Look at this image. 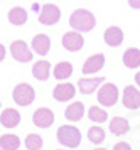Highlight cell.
I'll use <instances>...</instances> for the list:
<instances>
[{"label": "cell", "mask_w": 140, "mask_h": 150, "mask_svg": "<svg viewBox=\"0 0 140 150\" xmlns=\"http://www.w3.org/2000/svg\"><path fill=\"white\" fill-rule=\"evenodd\" d=\"M95 15L90 12V10H85V8H78L74 10L71 19H69V25L76 30H81V32H88L95 27Z\"/></svg>", "instance_id": "cell-1"}, {"label": "cell", "mask_w": 140, "mask_h": 150, "mask_svg": "<svg viewBox=\"0 0 140 150\" xmlns=\"http://www.w3.org/2000/svg\"><path fill=\"white\" fill-rule=\"evenodd\" d=\"M58 140L61 145L74 149L81 143V132L73 125H63L58 130Z\"/></svg>", "instance_id": "cell-2"}, {"label": "cell", "mask_w": 140, "mask_h": 150, "mask_svg": "<svg viewBox=\"0 0 140 150\" xmlns=\"http://www.w3.org/2000/svg\"><path fill=\"white\" fill-rule=\"evenodd\" d=\"M12 98L14 101L17 103L19 106H27V105H31L34 101V98H36V91L31 84H26V83H22V84H17L15 88H14V93H12Z\"/></svg>", "instance_id": "cell-3"}, {"label": "cell", "mask_w": 140, "mask_h": 150, "mask_svg": "<svg viewBox=\"0 0 140 150\" xmlns=\"http://www.w3.org/2000/svg\"><path fill=\"white\" fill-rule=\"evenodd\" d=\"M98 101L103 106H113L118 101V88L112 83H105L98 89Z\"/></svg>", "instance_id": "cell-4"}, {"label": "cell", "mask_w": 140, "mask_h": 150, "mask_svg": "<svg viewBox=\"0 0 140 150\" xmlns=\"http://www.w3.org/2000/svg\"><path fill=\"white\" fill-rule=\"evenodd\" d=\"M61 19V10L58 5L54 4H46L44 7L41 8L39 14V22L42 25H54L56 22H59Z\"/></svg>", "instance_id": "cell-5"}, {"label": "cell", "mask_w": 140, "mask_h": 150, "mask_svg": "<svg viewBox=\"0 0 140 150\" xmlns=\"http://www.w3.org/2000/svg\"><path fill=\"white\" fill-rule=\"evenodd\" d=\"M10 54L15 61L19 62H29L32 59V52L24 41H14L10 44Z\"/></svg>", "instance_id": "cell-6"}, {"label": "cell", "mask_w": 140, "mask_h": 150, "mask_svg": "<svg viewBox=\"0 0 140 150\" xmlns=\"http://www.w3.org/2000/svg\"><path fill=\"white\" fill-rule=\"evenodd\" d=\"M32 122H34V125L39 127V128H49L54 122V113L49 108H39V110L34 111Z\"/></svg>", "instance_id": "cell-7"}, {"label": "cell", "mask_w": 140, "mask_h": 150, "mask_svg": "<svg viewBox=\"0 0 140 150\" xmlns=\"http://www.w3.org/2000/svg\"><path fill=\"white\" fill-rule=\"evenodd\" d=\"M122 101L128 110H139L140 108V91L135 89V86H127L123 89Z\"/></svg>", "instance_id": "cell-8"}, {"label": "cell", "mask_w": 140, "mask_h": 150, "mask_svg": "<svg viewBox=\"0 0 140 150\" xmlns=\"http://www.w3.org/2000/svg\"><path fill=\"white\" fill-rule=\"evenodd\" d=\"M74 95H76V88H74V84H71V83H61L53 91L54 100H58V101H68Z\"/></svg>", "instance_id": "cell-9"}, {"label": "cell", "mask_w": 140, "mask_h": 150, "mask_svg": "<svg viewBox=\"0 0 140 150\" xmlns=\"http://www.w3.org/2000/svg\"><path fill=\"white\" fill-rule=\"evenodd\" d=\"M63 46H64V49L74 52V51H80L85 46V39L78 32H68V34L63 35Z\"/></svg>", "instance_id": "cell-10"}, {"label": "cell", "mask_w": 140, "mask_h": 150, "mask_svg": "<svg viewBox=\"0 0 140 150\" xmlns=\"http://www.w3.org/2000/svg\"><path fill=\"white\" fill-rule=\"evenodd\" d=\"M105 66V56L103 54H93L90 56L83 66V74H91V73H96L100 71L101 68Z\"/></svg>", "instance_id": "cell-11"}, {"label": "cell", "mask_w": 140, "mask_h": 150, "mask_svg": "<svg viewBox=\"0 0 140 150\" xmlns=\"http://www.w3.org/2000/svg\"><path fill=\"white\" fill-rule=\"evenodd\" d=\"M0 123H2L5 128H15L20 123V113L14 108L4 110L2 115H0Z\"/></svg>", "instance_id": "cell-12"}, {"label": "cell", "mask_w": 140, "mask_h": 150, "mask_svg": "<svg viewBox=\"0 0 140 150\" xmlns=\"http://www.w3.org/2000/svg\"><path fill=\"white\" fill-rule=\"evenodd\" d=\"M105 42H107L110 47H118L122 42H123V30L120 27H108L105 30Z\"/></svg>", "instance_id": "cell-13"}, {"label": "cell", "mask_w": 140, "mask_h": 150, "mask_svg": "<svg viewBox=\"0 0 140 150\" xmlns=\"http://www.w3.org/2000/svg\"><path fill=\"white\" fill-rule=\"evenodd\" d=\"M32 49L36 54L39 56H46L51 49V39L46 34H37L32 39Z\"/></svg>", "instance_id": "cell-14"}, {"label": "cell", "mask_w": 140, "mask_h": 150, "mask_svg": "<svg viewBox=\"0 0 140 150\" xmlns=\"http://www.w3.org/2000/svg\"><path fill=\"white\" fill-rule=\"evenodd\" d=\"M105 78H83L78 81V88L83 95H91L95 93V89L100 86L101 83H103Z\"/></svg>", "instance_id": "cell-15"}, {"label": "cell", "mask_w": 140, "mask_h": 150, "mask_svg": "<svg viewBox=\"0 0 140 150\" xmlns=\"http://www.w3.org/2000/svg\"><path fill=\"white\" fill-rule=\"evenodd\" d=\"M83 113H85V105L81 101H76L73 105H69L66 110H64V116L71 122H80L83 118Z\"/></svg>", "instance_id": "cell-16"}, {"label": "cell", "mask_w": 140, "mask_h": 150, "mask_svg": "<svg viewBox=\"0 0 140 150\" xmlns=\"http://www.w3.org/2000/svg\"><path fill=\"white\" fill-rule=\"evenodd\" d=\"M49 73H51V64H49V61H37L32 66V74L39 81H46L47 78H49Z\"/></svg>", "instance_id": "cell-17"}, {"label": "cell", "mask_w": 140, "mask_h": 150, "mask_svg": "<svg viewBox=\"0 0 140 150\" xmlns=\"http://www.w3.org/2000/svg\"><path fill=\"white\" fill-rule=\"evenodd\" d=\"M123 64L127 68L134 69V68H139L140 66V51L137 47H130L125 51L123 54Z\"/></svg>", "instance_id": "cell-18"}, {"label": "cell", "mask_w": 140, "mask_h": 150, "mask_svg": "<svg viewBox=\"0 0 140 150\" xmlns=\"http://www.w3.org/2000/svg\"><path fill=\"white\" fill-rule=\"evenodd\" d=\"M128 130H130V125H128V122L123 116H115L113 120L110 122V132L113 135H123V133H127Z\"/></svg>", "instance_id": "cell-19"}, {"label": "cell", "mask_w": 140, "mask_h": 150, "mask_svg": "<svg viewBox=\"0 0 140 150\" xmlns=\"http://www.w3.org/2000/svg\"><path fill=\"white\" fill-rule=\"evenodd\" d=\"M9 22L14 25H24L27 22V10L22 7H14L9 12Z\"/></svg>", "instance_id": "cell-20"}, {"label": "cell", "mask_w": 140, "mask_h": 150, "mask_svg": "<svg viewBox=\"0 0 140 150\" xmlns=\"http://www.w3.org/2000/svg\"><path fill=\"white\" fill-rule=\"evenodd\" d=\"M20 147V138L17 135H2L0 137V149L2 150H17Z\"/></svg>", "instance_id": "cell-21"}, {"label": "cell", "mask_w": 140, "mask_h": 150, "mask_svg": "<svg viewBox=\"0 0 140 150\" xmlns=\"http://www.w3.org/2000/svg\"><path fill=\"white\" fill-rule=\"evenodd\" d=\"M71 74H73V64L68 62V61L59 62V64L54 68V78H56V79H68Z\"/></svg>", "instance_id": "cell-22"}, {"label": "cell", "mask_w": 140, "mask_h": 150, "mask_svg": "<svg viewBox=\"0 0 140 150\" xmlns=\"http://www.w3.org/2000/svg\"><path fill=\"white\" fill-rule=\"evenodd\" d=\"M88 138H90V142L95 143V145H98L105 140V130L101 128V127H91V128L88 130Z\"/></svg>", "instance_id": "cell-23"}, {"label": "cell", "mask_w": 140, "mask_h": 150, "mask_svg": "<svg viewBox=\"0 0 140 150\" xmlns=\"http://www.w3.org/2000/svg\"><path fill=\"white\" fill-rule=\"evenodd\" d=\"M88 116H90V120H93L96 123H105L108 118V113L105 110L98 108V106H91L90 111H88Z\"/></svg>", "instance_id": "cell-24"}, {"label": "cell", "mask_w": 140, "mask_h": 150, "mask_svg": "<svg viewBox=\"0 0 140 150\" xmlns=\"http://www.w3.org/2000/svg\"><path fill=\"white\" fill-rule=\"evenodd\" d=\"M26 147L27 150H41L42 149V138L37 133H31L26 138Z\"/></svg>", "instance_id": "cell-25"}, {"label": "cell", "mask_w": 140, "mask_h": 150, "mask_svg": "<svg viewBox=\"0 0 140 150\" xmlns=\"http://www.w3.org/2000/svg\"><path fill=\"white\" fill-rule=\"evenodd\" d=\"M113 150H132V147H130L127 142H118L113 147Z\"/></svg>", "instance_id": "cell-26"}, {"label": "cell", "mask_w": 140, "mask_h": 150, "mask_svg": "<svg viewBox=\"0 0 140 150\" xmlns=\"http://www.w3.org/2000/svg\"><path fill=\"white\" fill-rule=\"evenodd\" d=\"M128 4L132 8H140V0H128Z\"/></svg>", "instance_id": "cell-27"}, {"label": "cell", "mask_w": 140, "mask_h": 150, "mask_svg": "<svg viewBox=\"0 0 140 150\" xmlns=\"http://www.w3.org/2000/svg\"><path fill=\"white\" fill-rule=\"evenodd\" d=\"M4 57H5V47L0 44V61H4Z\"/></svg>", "instance_id": "cell-28"}, {"label": "cell", "mask_w": 140, "mask_h": 150, "mask_svg": "<svg viewBox=\"0 0 140 150\" xmlns=\"http://www.w3.org/2000/svg\"><path fill=\"white\" fill-rule=\"evenodd\" d=\"M135 81H137V84L140 86V71L137 73V76H135Z\"/></svg>", "instance_id": "cell-29"}, {"label": "cell", "mask_w": 140, "mask_h": 150, "mask_svg": "<svg viewBox=\"0 0 140 150\" xmlns=\"http://www.w3.org/2000/svg\"><path fill=\"white\" fill-rule=\"evenodd\" d=\"M95 150H107V149H95Z\"/></svg>", "instance_id": "cell-30"}]
</instances>
